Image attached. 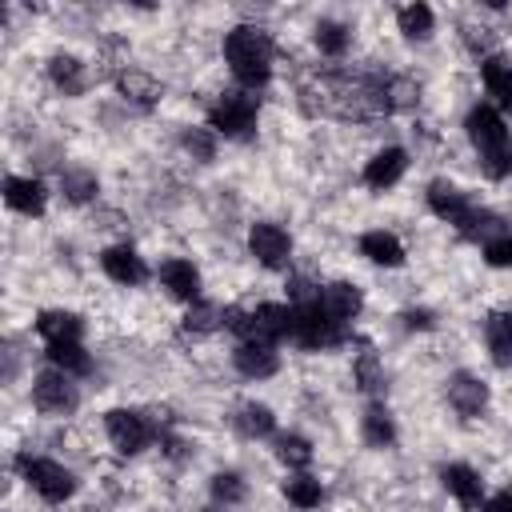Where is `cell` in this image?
Instances as JSON below:
<instances>
[{
    "instance_id": "1",
    "label": "cell",
    "mask_w": 512,
    "mask_h": 512,
    "mask_svg": "<svg viewBox=\"0 0 512 512\" xmlns=\"http://www.w3.org/2000/svg\"><path fill=\"white\" fill-rule=\"evenodd\" d=\"M224 64L244 92H260L272 80V36L260 24H236L224 32Z\"/></svg>"
},
{
    "instance_id": "2",
    "label": "cell",
    "mask_w": 512,
    "mask_h": 512,
    "mask_svg": "<svg viewBox=\"0 0 512 512\" xmlns=\"http://www.w3.org/2000/svg\"><path fill=\"white\" fill-rule=\"evenodd\" d=\"M464 132L476 148L480 172L488 180H508L512 176V128L500 116V108L496 104H476L464 120Z\"/></svg>"
},
{
    "instance_id": "3",
    "label": "cell",
    "mask_w": 512,
    "mask_h": 512,
    "mask_svg": "<svg viewBox=\"0 0 512 512\" xmlns=\"http://www.w3.org/2000/svg\"><path fill=\"white\" fill-rule=\"evenodd\" d=\"M288 340L304 352H324V348H340L348 340V328L336 324L332 316L320 312V304H292V332Z\"/></svg>"
},
{
    "instance_id": "4",
    "label": "cell",
    "mask_w": 512,
    "mask_h": 512,
    "mask_svg": "<svg viewBox=\"0 0 512 512\" xmlns=\"http://www.w3.org/2000/svg\"><path fill=\"white\" fill-rule=\"evenodd\" d=\"M256 116H260V104L252 92L236 88V92H224L212 108H208V128L224 140H248L256 132Z\"/></svg>"
},
{
    "instance_id": "5",
    "label": "cell",
    "mask_w": 512,
    "mask_h": 512,
    "mask_svg": "<svg viewBox=\"0 0 512 512\" xmlns=\"http://www.w3.org/2000/svg\"><path fill=\"white\" fill-rule=\"evenodd\" d=\"M16 472H20L24 484H28L40 500H48V504H64V500L76 492V476H72L64 464H56V460L20 452V456H16Z\"/></svg>"
},
{
    "instance_id": "6",
    "label": "cell",
    "mask_w": 512,
    "mask_h": 512,
    "mask_svg": "<svg viewBox=\"0 0 512 512\" xmlns=\"http://www.w3.org/2000/svg\"><path fill=\"white\" fill-rule=\"evenodd\" d=\"M104 432H108V440H112V448L120 456L144 452L152 444V436H156L152 420L144 412H136V408H108L104 412Z\"/></svg>"
},
{
    "instance_id": "7",
    "label": "cell",
    "mask_w": 512,
    "mask_h": 512,
    "mask_svg": "<svg viewBox=\"0 0 512 512\" xmlns=\"http://www.w3.org/2000/svg\"><path fill=\"white\" fill-rule=\"evenodd\" d=\"M32 404H36V412H44V416H68V412H76L80 396H76L72 376L60 372V368L36 372V380H32Z\"/></svg>"
},
{
    "instance_id": "8",
    "label": "cell",
    "mask_w": 512,
    "mask_h": 512,
    "mask_svg": "<svg viewBox=\"0 0 512 512\" xmlns=\"http://www.w3.org/2000/svg\"><path fill=\"white\" fill-rule=\"evenodd\" d=\"M248 252L256 256L260 268L284 272V268L292 264V236H288L280 224H272V220H256V224L248 228Z\"/></svg>"
},
{
    "instance_id": "9",
    "label": "cell",
    "mask_w": 512,
    "mask_h": 512,
    "mask_svg": "<svg viewBox=\"0 0 512 512\" xmlns=\"http://www.w3.org/2000/svg\"><path fill=\"white\" fill-rule=\"evenodd\" d=\"M316 304H320L324 316H332V320L344 324V328L364 312V296H360V288L348 284V280H332V284H324V288L316 292Z\"/></svg>"
},
{
    "instance_id": "10",
    "label": "cell",
    "mask_w": 512,
    "mask_h": 512,
    "mask_svg": "<svg viewBox=\"0 0 512 512\" xmlns=\"http://www.w3.org/2000/svg\"><path fill=\"white\" fill-rule=\"evenodd\" d=\"M408 172V152L404 148H380V152H372V160L364 164V184L372 188V192H388V188H396L400 184V176Z\"/></svg>"
},
{
    "instance_id": "11",
    "label": "cell",
    "mask_w": 512,
    "mask_h": 512,
    "mask_svg": "<svg viewBox=\"0 0 512 512\" xmlns=\"http://www.w3.org/2000/svg\"><path fill=\"white\" fill-rule=\"evenodd\" d=\"M100 268H104L108 280L128 284V288H136V284L148 280V264H144V256H140L136 248H128V244H112V248H104V252H100Z\"/></svg>"
},
{
    "instance_id": "12",
    "label": "cell",
    "mask_w": 512,
    "mask_h": 512,
    "mask_svg": "<svg viewBox=\"0 0 512 512\" xmlns=\"http://www.w3.org/2000/svg\"><path fill=\"white\" fill-rule=\"evenodd\" d=\"M232 364L240 376L248 380H268L280 372V352L276 344H260V340H240L236 352H232Z\"/></svg>"
},
{
    "instance_id": "13",
    "label": "cell",
    "mask_w": 512,
    "mask_h": 512,
    "mask_svg": "<svg viewBox=\"0 0 512 512\" xmlns=\"http://www.w3.org/2000/svg\"><path fill=\"white\" fill-rule=\"evenodd\" d=\"M448 404L464 420H472V416H480L488 408V384L480 376H472V372H452L448 376Z\"/></svg>"
},
{
    "instance_id": "14",
    "label": "cell",
    "mask_w": 512,
    "mask_h": 512,
    "mask_svg": "<svg viewBox=\"0 0 512 512\" xmlns=\"http://www.w3.org/2000/svg\"><path fill=\"white\" fill-rule=\"evenodd\" d=\"M160 284H164V292L168 296H176V300H184V304H192V300H200V272H196V264L192 260H180V256H168L164 264H160Z\"/></svg>"
},
{
    "instance_id": "15",
    "label": "cell",
    "mask_w": 512,
    "mask_h": 512,
    "mask_svg": "<svg viewBox=\"0 0 512 512\" xmlns=\"http://www.w3.org/2000/svg\"><path fill=\"white\" fill-rule=\"evenodd\" d=\"M440 484L448 488V496H456L468 512H480L484 504V484H480V472L468 468V464H444L440 468Z\"/></svg>"
},
{
    "instance_id": "16",
    "label": "cell",
    "mask_w": 512,
    "mask_h": 512,
    "mask_svg": "<svg viewBox=\"0 0 512 512\" xmlns=\"http://www.w3.org/2000/svg\"><path fill=\"white\" fill-rule=\"evenodd\" d=\"M4 204H8L12 212H20V216H44L48 192H44V184L32 180V176H8V180H4Z\"/></svg>"
},
{
    "instance_id": "17",
    "label": "cell",
    "mask_w": 512,
    "mask_h": 512,
    "mask_svg": "<svg viewBox=\"0 0 512 512\" xmlns=\"http://www.w3.org/2000/svg\"><path fill=\"white\" fill-rule=\"evenodd\" d=\"M36 336L44 344H80L84 336V320L76 312H64V308H48L36 316Z\"/></svg>"
},
{
    "instance_id": "18",
    "label": "cell",
    "mask_w": 512,
    "mask_h": 512,
    "mask_svg": "<svg viewBox=\"0 0 512 512\" xmlns=\"http://www.w3.org/2000/svg\"><path fill=\"white\" fill-rule=\"evenodd\" d=\"M116 88H120V96H124L128 104H136V108H156L160 96H164L160 80L148 76L144 68H124V72H116Z\"/></svg>"
},
{
    "instance_id": "19",
    "label": "cell",
    "mask_w": 512,
    "mask_h": 512,
    "mask_svg": "<svg viewBox=\"0 0 512 512\" xmlns=\"http://www.w3.org/2000/svg\"><path fill=\"white\" fill-rule=\"evenodd\" d=\"M424 196H428L432 216H440V220H448V224H460V220L468 216V208H472V200H468L452 180H432Z\"/></svg>"
},
{
    "instance_id": "20",
    "label": "cell",
    "mask_w": 512,
    "mask_h": 512,
    "mask_svg": "<svg viewBox=\"0 0 512 512\" xmlns=\"http://www.w3.org/2000/svg\"><path fill=\"white\" fill-rule=\"evenodd\" d=\"M360 256L376 268H400L404 264V244L396 232H384V228H372L360 236Z\"/></svg>"
},
{
    "instance_id": "21",
    "label": "cell",
    "mask_w": 512,
    "mask_h": 512,
    "mask_svg": "<svg viewBox=\"0 0 512 512\" xmlns=\"http://www.w3.org/2000/svg\"><path fill=\"white\" fill-rule=\"evenodd\" d=\"M480 80H484V88H488V96L504 108V112H512V56H488V60H480Z\"/></svg>"
},
{
    "instance_id": "22",
    "label": "cell",
    "mask_w": 512,
    "mask_h": 512,
    "mask_svg": "<svg viewBox=\"0 0 512 512\" xmlns=\"http://www.w3.org/2000/svg\"><path fill=\"white\" fill-rule=\"evenodd\" d=\"M232 420H236V432L248 436V440H268V436H276V412H272L268 404L248 400V404L236 408Z\"/></svg>"
},
{
    "instance_id": "23",
    "label": "cell",
    "mask_w": 512,
    "mask_h": 512,
    "mask_svg": "<svg viewBox=\"0 0 512 512\" xmlns=\"http://www.w3.org/2000/svg\"><path fill=\"white\" fill-rule=\"evenodd\" d=\"M484 344H488L492 364H500V368L512 364V312H492L484 320Z\"/></svg>"
},
{
    "instance_id": "24",
    "label": "cell",
    "mask_w": 512,
    "mask_h": 512,
    "mask_svg": "<svg viewBox=\"0 0 512 512\" xmlns=\"http://www.w3.org/2000/svg\"><path fill=\"white\" fill-rule=\"evenodd\" d=\"M48 80L64 96H80L84 92V64L72 52H56V56H48Z\"/></svg>"
},
{
    "instance_id": "25",
    "label": "cell",
    "mask_w": 512,
    "mask_h": 512,
    "mask_svg": "<svg viewBox=\"0 0 512 512\" xmlns=\"http://www.w3.org/2000/svg\"><path fill=\"white\" fill-rule=\"evenodd\" d=\"M352 380H356L360 392H368V396H384L388 376H384V364H380V356H376L372 348H364V352L356 356V364H352Z\"/></svg>"
},
{
    "instance_id": "26",
    "label": "cell",
    "mask_w": 512,
    "mask_h": 512,
    "mask_svg": "<svg viewBox=\"0 0 512 512\" xmlns=\"http://www.w3.org/2000/svg\"><path fill=\"white\" fill-rule=\"evenodd\" d=\"M396 28L408 36V40H428L432 36V28H436V12L428 8V4H404V8H396Z\"/></svg>"
},
{
    "instance_id": "27",
    "label": "cell",
    "mask_w": 512,
    "mask_h": 512,
    "mask_svg": "<svg viewBox=\"0 0 512 512\" xmlns=\"http://www.w3.org/2000/svg\"><path fill=\"white\" fill-rule=\"evenodd\" d=\"M312 44L320 48V56L340 60V56L348 52V44H352V32H348V24H340V20H316Z\"/></svg>"
},
{
    "instance_id": "28",
    "label": "cell",
    "mask_w": 512,
    "mask_h": 512,
    "mask_svg": "<svg viewBox=\"0 0 512 512\" xmlns=\"http://www.w3.org/2000/svg\"><path fill=\"white\" fill-rule=\"evenodd\" d=\"M284 496H288V504H296L300 512H312V508L324 504V484H320L316 476H308V472H296V476L284 480Z\"/></svg>"
},
{
    "instance_id": "29",
    "label": "cell",
    "mask_w": 512,
    "mask_h": 512,
    "mask_svg": "<svg viewBox=\"0 0 512 512\" xmlns=\"http://www.w3.org/2000/svg\"><path fill=\"white\" fill-rule=\"evenodd\" d=\"M184 332H192V336H212L216 328H224V312L212 304V300H192L188 308H184Z\"/></svg>"
},
{
    "instance_id": "30",
    "label": "cell",
    "mask_w": 512,
    "mask_h": 512,
    "mask_svg": "<svg viewBox=\"0 0 512 512\" xmlns=\"http://www.w3.org/2000/svg\"><path fill=\"white\" fill-rule=\"evenodd\" d=\"M360 436H364V444H372V448H388V444L396 440V424H392L388 408L372 404V408L360 416Z\"/></svg>"
},
{
    "instance_id": "31",
    "label": "cell",
    "mask_w": 512,
    "mask_h": 512,
    "mask_svg": "<svg viewBox=\"0 0 512 512\" xmlns=\"http://www.w3.org/2000/svg\"><path fill=\"white\" fill-rule=\"evenodd\" d=\"M60 192L68 204H88L100 192V180L88 168H68V172H60Z\"/></svg>"
},
{
    "instance_id": "32",
    "label": "cell",
    "mask_w": 512,
    "mask_h": 512,
    "mask_svg": "<svg viewBox=\"0 0 512 512\" xmlns=\"http://www.w3.org/2000/svg\"><path fill=\"white\" fill-rule=\"evenodd\" d=\"M48 364L68 372V376H88L92 372V356L84 352V344H48Z\"/></svg>"
},
{
    "instance_id": "33",
    "label": "cell",
    "mask_w": 512,
    "mask_h": 512,
    "mask_svg": "<svg viewBox=\"0 0 512 512\" xmlns=\"http://www.w3.org/2000/svg\"><path fill=\"white\" fill-rule=\"evenodd\" d=\"M272 452H276V460L288 464V468H308V464H312V444H308L304 436H296V432L276 436V440H272Z\"/></svg>"
},
{
    "instance_id": "34",
    "label": "cell",
    "mask_w": 512,
    "mask_h": 512,
    "mask_svg": "<svg viewBox=\"0 0 512 512\" xmlns=\"http://www.w3.org/2000/svg\"><path fill=\"white\" fill-rule=\"evenodd\" d=\"M208 492H212V500L224 504V508H232V504H240V500L248 496V488H244V480H240L236 472H216V476L208 480Z\"/></svg>"
},
{
    "instance_id": "35",
    "label": "cell",
    "mask_w": 512,
    "mask_h": 512,
    "mask_svg": "<svg viewBox=\"0 0 512 512\" xmlns=\"http://www.w3.org/2000/svg\"><path fill=\"white\" fill-rule=\"evenodd\" d=\"M180 144H184V152H188L192 160H200V164H208V160L216 156V132H212V128H184Z\"/></svg>"
},
{
    "instance_id": "36",
    "label": "cell",
    "mask_w": 512,
    "mask_h": 512,
    "mask_svg": "<svg viewBox=\"0 0 512 512\" xmlns=\"http://www.w3.org/2000/svg\"><path fill=\"white\" fill-rule=\"evenodd\" d=\"M480 252H484V264L488 268H512V232H500V236L484 240Z\"/></svg>"
},
{
    "instance_id": "37",
    "label": "cell",
    "mask_w": 512,
    "mask_h": 512,
    "mask_svg": "<svg viewBox=\"0 0 512 512\" xmlns=\"http://www.w3.org/2000/svg\"><path fill=\"white\" fill-rule=\"evenodd\" d=\"M480 512H512V488H500L496 496H488L480 504Z\"/></svg>"
},
{
    "instance_id": "38",
    "label": "cell",
    "mask_w": 512,
    "mask_h": 512,
    "mask_svg": "<svg viewBox=\"0 0 512 512\" xmlns=\"http://www.w3.org/2000/svg\"><path fill=\"white\" fill-rule=\"evenodd\" d=\"M404 324H408V328H420V332H424V328H432L436 320H432V312H428V308H408V312H404Z\"/></svg>"
}]
</instances>
